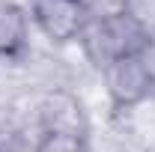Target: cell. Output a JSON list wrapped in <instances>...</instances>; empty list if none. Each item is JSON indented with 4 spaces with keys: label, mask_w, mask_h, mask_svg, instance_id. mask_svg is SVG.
Instances as JSON below:
<instances>
[{
    "label": "cell",
    "mask_w": 155,
    "mask_h": 152,
    "mask_svg": "<svg viewBox=\"0 0 155 152\" xmlns=\"http://www.w3.org/2000/svg\"><path fill=\"white\" fill-rule=\"evenodd\" d=\"M98 84H101V93L107 95L114 114L131 111L137 104H143L146 98H152V93H155V81L137 54L114 60L110 66H104L98 72Z\"/></svg>",
    "instance_id": "6da1fadb"
},
{
    "label": "cell",
    "mask_w": 155,
    "mask_h": 152,
    "mask_svg": "<svg viewBox=\"0 0 155 152\" xmlns=\"http://www.w3.org/2000/svg\"><path fill=\"white\" fill-rule=\"evenodd\" d=\"M27 9L33 27L51 42V48L75 45L87 24V12L81 0H30Z\"/></svg>",
    "instance_id": "7a4b0ae2"
},
{
    "label": "cell",
    "mask_w": 155,
    "mask_h": 152,
    "mask_svg": "<svg viewBox=\"0 0 155 152\" xmlns=\"http://www.w3.org/2000/svg\"><path fill=\"white\" fill-rule=\"evenodd\" d=\"M33 18L24 3L0 0V63H18L24 51H30Z\"/></svg>",
    "instance_id": "3957f363"
},
{
    "label": "cell",
    "mask_w": 155,
    "mask_h": 152,
    "mask_svg": "<svg viewBox=\"0 0 155 152\" xmlns=\"http://www.w3.org/2000/svg\"><path fill=\"white\" fill-rule=\"evenodd\" d=\"M36 152H93V149H90V134L42 131L36 140Z\"/></svg>",
    "instance_id": "277c9868"
}]
</instances>
